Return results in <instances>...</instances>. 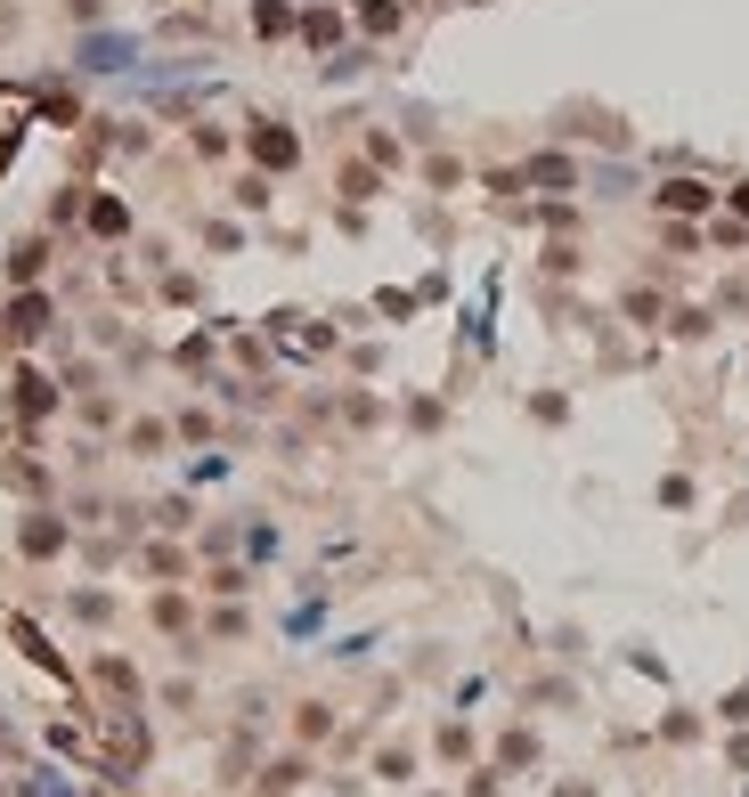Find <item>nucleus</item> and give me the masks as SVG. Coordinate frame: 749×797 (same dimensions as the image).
Here are the masks:
<instances>
[{
    "mask_svg": "<svg viewBox=\"0 0 749 797\" xmlns=\"http://www.w3.org/2000/svg\"><path fill=\"white\" fill-rule=\"evenodd\" d=\"M530 179H538V187H571L578 172H571V163H562V155H538V163H530Z\"/></svg>",
    "mask_w": 749,
    "mask_h": 797,
    "instance_id": "0eeeda50",
    "label": "nucleus"
},
{
    "mask_svg": "<svg viewBox=\"0 0 749 797\" xmlns=\"http://www.w3.org/2000/svg\"><path fill=\"white\" fill-rule=\"evenodd\" d=\"M41 326H50V302H41V293H17V302H9V334H17V342H33Z\"/></svg>",
    "mask_w": 749,
    "mask_h": 797,
    "instance_id": "f03ea898",
    "label": "nucleus"
},
{
    "mask_svg": "<svg viewBox=\"0 0 749 797\" xmlns=\"http://www.w3.org/2000/svg\"><path fill=\"white\" fill-rule=\"evenodd\" d=\"M17 407H25V415H50V407H57V383L25 367V374H17Z\"/></svg>",
    "mask_w": 749,
    "mask_h": 797,
    "instance_id": "7ed1b4c3",
    "label": "nucleus"
},
{
    "mask_svg": "<svg viewBox=\"0 0 749 797\" xmlns=\"http://www.w3.org/2000/svg\"><path fill=\"white\" fill-rule=\"evenodd\" d=\"M253 33H261V41L294 33V9H285V0H253Z\"/></svg>",
    "mask_w": 749,
    "mask_h": 797,
    "instance_id": "39448f33",
    "label": "nucleus"
},
{
    "mask_svg": "<svg viewBox=\"0 0 749 797\" xmlns=\"http://www.w3.org/2000/svg\"><path fill=\"white\" fill-rule=\"evenodd\" d=\"M41 261H50V253H41V244H17V261H9V277H17V285H33V277H41Z\"/></svg>",
    "mask_w": 749,
    "mask_h": 797,
    "instance_id": "6e6552de",
    "label": "nucleus"
},
{
    "mask_svg": "<svg viewBox=\"0 0 749 797\" xmlns=\"http://www.w3.org/2000/svg\"><path fill=\"white\" fill-rule=\"evenodd\" d=\"M660 204H669V212H709V187H701V179H669V187H660Z\"/></svg>",
    "mask_w": 749,
    "mask_h": 797,
    "instance_id": "20e7f679",
    "label": "nucleus"
},
{
    "mask_svg": "<svg viewBox=\"0 0 749 797\" xmlns=\"http://www.w3.org/2000/svg\"><path fill=\"white\" fill-rule=\"evenodd\" d=\"M57 537H66L57 521H33V529H25V554H57Z\"/></svg>",
    "mask_w": 749,
    "mask_h": 797,
    "instance_id": "1a4fd4ad",
    "label": "nucleus"
},
{
    "mask_svg": "<svg viewBox=\"0 0 749 797\" xmlns=\"http://www.w3.org/2000/svg\"><path fill=\"white\" fill-rule=\"evenodd\" d=\"M253 163H261V172H294V163H302V139L285 131V122H253Z\"/></svg>",
    "mask_w": 749,
    "mask_h": 797,
    "instance_id": "f257e3e1",
    "label": "nucleus"
},
{
    "mask_svg": "<svg viewBox=\"0 0 749 797\" xmlns=\"http://www.w3.org/2000/svg\"><path fill=\"white\" fill-rule=\"evenodd\" d=\"M734 204H741V220H749V179H741V187H734Z\"/></svg>",
    "mask_w": 749,
    "mask_h": 797,
    "instance_id": "9d476101",
    "label": "nucleus"
},
{
    "mask_svg": "<svg viewBox=\"0 0 749 797\" xmlns=\"http://www.w3.org/2000/svg\"><path fill=\"white\" fill-rule=\"evenodd\" d=\"M90 228H98V237H122V228H131V212H122L115 196H98V204H90Z\"/></svg>",
    "mask_w": 749,
    "mask_h": 797,
    "instance_id": "423d86ee",
    "label": "nucleus"
}]
</instances>
